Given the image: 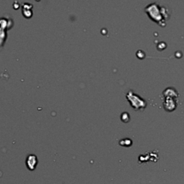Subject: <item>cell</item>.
<instances>
[{"mask_svg":"<svg viewBox=\"0 0 184 184\" xmlns=\"http://www.w3.org/2000/svg\"><path fill=\"white\" fill-rule=\"evenodd\" d=\"M37 163H38V160H37V157L35 155H30L27 157L26 164H27L28 169H30V171H34L36 165H37Z\"/></svg>","mask_w":184,"mask_h":184,"instance_id":"7a4b0ae2","label":"cell"},{"mask_svg":"<svg viewBox=\"0 0 184 184\" xmlns=\"http://www.w3.org/2000/svg\"><path fill=\"white\" fill-rule=\"evenodd\" d=\"M145 11L148 14L149 17L155 22L158 23L160 25L165 23V17L166 15V9L164 7H161L160 5H157L156 3H153L149 5L145 8Z\"/></svg>","mask_w":184,"mask_h":184,"instance_id":"6da1fadb","label":"cell"}]
</instances>
